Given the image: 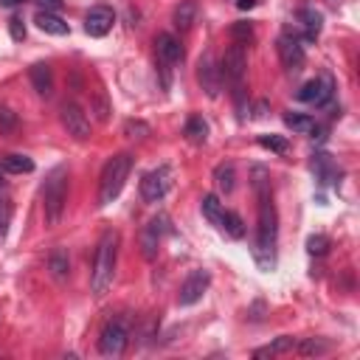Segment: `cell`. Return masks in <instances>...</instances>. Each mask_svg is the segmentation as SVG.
I'll list each match as a JSON object with an SVG mask.
<instances>
[{
	"mask_svg": "<svg viewBox=\"0 0 360 360\" xmlns=\"http://www.w3.org/2000/svg\"><path fill=\"white\" fill-rule=\"evenodd\" d=\"M259 202V225H256V264L262 270H273L276 267V239H278V217L273 208V197L267 200H256Z\"/></svg>",
	"mask_w": 360,
	"mask_h": 360,
	"instance_id": "6da1fadb",
	"label": "cell"
},
{
	"mask_svg": "<svg viewBox=\"0 0 360 360\" xmlns=\"http://www.w3.org/2000/svg\"><path fill=\"white\" fill-rule=\"evenodd\" d=\"M115 262H118V233L104 231L96 245L93 270H90V292L93 295H104L110 290L112 276H115Z\"/></svg>",
	"mask_w": 360,
	"mask_h": 360,
	"instance_id": "7a4b0ae2",
	"label": "cell"
},
{
	"mask_svg": "<svg viewBox=\"0 0 360 360\" xmlns=\"http://www.w3.org/2000/svg\"><path fill=\"white\" fill-rule=\"evenodd\" d=\"M129 172H132V155L129 152H118L112 155L104 169H101V177H98V205H110L127 186L129 180Z\"/></svg>",
	"mask_w": 360,
	"mask_h": 360,
	"instance_id": "3957f363",
	"label": "cell"
},
{
	"mask_svg": "<svg viewBox=\"0 0 360 360\" xmlns=\"http://www.w3.org/2000/svg\"><path fill=\"white\" fill-rule=\"evenodd\" d=\"M68 205V169L53 166L42 183V214L48 225H59Z\"/></svg>",
	"mask_w": 360,
	"mask_h": 360,
	"instance_id": "277c9868",
	"label": "cell"
},
{
	"mask_svg": "<svg viewBox=\"0 0 360 360\" xmlns=\"http://www.w3.org/2000/svg\"><path fill=\"white\" fill-rule=\"evenodd\" d=\"M127 343H129V329L121 318H112L104 323L101 335H98V352L104 357H121L127 352Z\"/></svg>",
	"mask_w": 360,
	"mask_h": 360,
	"instance_id": "5b68a950",
	"label": "cell"
},
{
	"mask_svg": "<svg viewBox=\"0 0 360 360\" xmlns=\"http://www.w3.org/2000/svg\"><path fill=\"white\" fill-rule=\"evenodd\" d=\"M245 70H248V51H245V45L233 42V45L225 51L222 62H219V76H222L231 87H245Z\"/></svg>",
	"mask_w": 360,
	"mask_h": 360,
	"instance_id": "8992f818",
	"label": "cell"
},
{
	"mask_svg": "<svg viewBox=\"0 0 360 360\" xmlns=\"http://www.w3.org/2000/svg\"><path fill=\"white\" fill-rule=\"evenodd\" d=\"M163 233H169V217H166V214L152 217V219L141 228V253H143L146 262H155V259H158Z\"/></svg>",
	"mask_w": 360,
	"mask_h": 360,
	"instance_id": "52a82bcc",
	"label": "cell"
},
{
	"mask_svg": "<svg viewBox=\"0 0 360 360\" xmlns=\"http://www.w3.org/2000/svg\"><path fill=\"white\" fill-rule=\"evenodd\" d=\"M169 188H172V169L169 166H158V169H152L141 177V197L146 202L163 200Z\"/></svg>",
	"mask_w": 360,
	"mask_h": 360,
	"instance_id": "ba28073f",
	"label": "cell"
},
{
	"mask_svg": "<svg viewBox=\"0 0 360 360\" xmlns=\"http://www.w3.org/2000/svg\"><path fill=\"white\" fill-rule=\"evenodd\" d=\"M59 121L68 129V135H73L76 141H87L90 138V118L84 115V110L73 101H65L59 107Z\"/></svg>",
	"mask_w": 360,
	"mask_h": 360,
	"instance_id": "9c48e42d",
	"label": "cell"
},
{
	"mask_svg": "<svg viewBox=\"0 0 360 360\" xmlns=\"http://www.w3.org/2000/svg\"><path fill=\"white\" fill-rule=\"evenodd\" d=\"M332 93H335V82H332V76H318V79H309V82L301 84V90H298V101L323 107V104L332 101Z\"/></svg>",
	"mask_w": 360,
	"mask_h": 360,
	"instance_id": "30bf717a",
	"label": "cell"
},
{
	"mask_svg": "<svg viewBox=\"0 0 360 360\" xmlns=\"http://www.w3.org/2000/svg\"><path fill=\"white\" fill-rule=\"evenodd\" d=\"M276 51H278V59L287 70H301L304 62H307V53H304V45L295 34H281L276 39Z\"/></svg>",
	"mask_w": 360,
	"mask_h": 360,
	"instance_id": "8fae6325",
	"label": "cell"
},
{
	"mask_svg": "<svg viewBox=\"0 0 360 360\" xmlns=\"http://www.w3.org/2000/svg\"><path fill=\"white\" fill-rule=\"evenodd\" d=\"M208 284H211V276H208L205 270H194V273H188V278L180 284L177 304H180V307H191V304H197V301L205 295Z\"/></svg>",
	"mask_w": 360,
	"mask_h": 360,
	"instance_id": "7c38bea8",
	"label": "cell"
},
{
	"mask_svg": "<svg viewBox=\"0 0 360 360\" xmlns=\"http://www.w3.org/2000/svg\"><path fill=\"white\" fill-rule=\"evenodd\" d=\"M112 22H115V14L110 6H93L84 14V31L90 37H107L112 31Z\"/></svg>",
	"mask_w": 360,
	"mask_h": 360,
	"instance_id": "4fadbf2b",
	"label": "cell"
},
{
	"mask_svg": "<svg viewBox=\"0 0 360 360\" xmlns=\"http://www.w3.org/2000/svg\"><path fill=\"white\" fill-rule=\"evenodd\" d=\"M155 48H158V59H160L163 65H177V62H183V45H180V39H177L174 34L160 31V34L155 37Z\"/></svg>",
	"mask_w": 360,
	"mask_h": 360,
	"instance_id": "5bb4252c",
	"label": "cell"
},
{
	"mask_svg": "<svg viewBox=\"0 0 360 360\" xmlns=\"http://www.w3.org/2000/svg\"><path fill=\"white\" fill-rule=\"evenodd\" d=\"M312 172H315V177H318L323 186H338L340 177H343L340 166H338L335 158L326 155V152H318V155L312 158Z\"/></svg>",
	"mask_w": 360,
	"mask_h": 360,
	"instance_id": "9a60e30c",
	"label": "cell"
},
{
	"mask_svg": "<svg viewBox=\"0 0 360 360\" xmlns=\"http://www.w3.org/2000/svg\"><path fill=\"white\" fill-rule=\"evenodd\" d=\"M197 79H200V84H202V90L211 96V98H217V93H219V68L214 65V59H211V53H205L202 59H200V65H197Z\"/></svg>",
	"mask_w": 360,
	"mask_h": 360,
	"instance_id": "2e32d148",
	"label": "cell"
},
{
	"mask_svg": "<svg viewBox=\"0 0 360 360\" xmlns=\"http://www.w3.org/2000/svg\"><path fill=\"white\" fill-rule=\"evenodd\" d=\"M34 22H37L39 31L53 34V37H65V34L70 31V25H68L56 11H48V8H39V11L34 14Z\"/></svg>",
	"mask_w": 360,
	"mask_h": 360,
	"instance_id": "e0dca14e",
	"label": "cell"
},
{
	"mask_svg": "<svg viewBox=\"0 0 360 360\" xmlns=\"http://www.w3.org/2000/svg\"><path fill=\"white\" fill-rule=\"evenodd\" d=\"M28 79H31V84H34V90L39 96H51V90H53V70H51V65H45V62L31 65L28 68Z\"/></svg>",
	"mask_w": 360,
	"mask_h": 360,
	"instance_id": "ac0fdd59",
	"label": "cell"
},
{
	"mask_svg": "<svg viewBox=\"0 0 360 360\" xmlns=\"http://www.w3.org/2000/svg\"><path fill=\"white\" fill-rule=\"evenodd\" d=\"M298 22H301V28H304V39H318V34H321V28H323V17H321V11H315L312 6H304V8H298Z\"/></svg>",
	"mask_w": 360,
	"mask_h": 360,
	"instance_id": "d6986e66",
	"label": "cell"
},
{
	"mask_svg": "<svg viewBox=\"0 0 360 360\" xmlns=\"http://www.w3.org/2000/svg\"><path fill=\"white\" fill-rule=\"evenodd\" d=\"M0 169L6 174H28L34 172V160L28 155H20V152H8L0 158Z\"/></svg>",
	"mask_w": 360,
	"mask_h": 360,
	"instance_id": "ffe728a7",
	"label": "cell"
},
{
	"mask_svg": "<svg viewBox=\"0 0 360 360\" xmlns=\"http://www.w3.org/2000/svg\"><path fill=\"white\" fill-rule=\"evenodd\" d=\"M295 349V338H290V335H281V338H276L273 343H267V346H259L256 352H253V357H278V354H287V352H292Z\"/></svg>",
	"mask_w": 360,
	"mask_h": 360,
	"instance_id": "44dd1931",
	"label": "cell"
},
{
	"mask_svg": "<svg viewBox=\"0 0 360 360\" xmlns=\"http://www.w3.org/2000/svg\"><path fill=\"white\" fill-rule=\"evenodd\" d=\"M174 28H180V31H188L191 25H194V20H197V3L194 0H180V6L174 8Z\"/></svg>",
	"mask_w": 360,
	"mask_h": 360,
	"instance_id": "7402d4cb",
	"label": "cell"
},
{
	"mask_svg": "<svg viewBox=\"0 0 360 360\" xmlns=\"http://www.w3.org/2000/svg\"><path fill=\"white\" fill-rule=\"evenodd\" d=\"M214 183H217L219 194H231L233 186H236V169H233V163H219L214 169Z\"/></svg>",
	"mask_w": 360,
	"mask_h": 360,
	"instance_id": "603a6c76",
	"label": "cell"
},
{
	"mask_svg": "<svg viewBox=\"0 0 360 360\" xmlns=\"http://www.w3.org/2000/svg\"><path fill=\"white\" fill-rule=\"evenodd\" d=\"M225 236H231V239H242L245 236V222H242V217L236 214V211H222V219H219V225H217Z\"/></svg>",
	"mask_w": 360,
	"mask_h": 360,
	"instance_id": "cb8c5ba5",
	"label": "cell"
},
{
	"mask_svg": "<svg viewBox=\"0 0 360 360\" xmlns=\"http://www.w3.org/2000/svg\"><path fill=\"white\" fill-rule=\"evenodd\" d=\"M250 186H253V194H256V200H267V197H273L270 194V174H267V169L264 166H253L250 169Z\"/></svg>",
	"mask_w": 360,
	"mask_h": 360,
	"instance_id": "d4e9b609",
	"label": "cell"
},
{
	"mask_svg": "<svg viewBox=\"0 0 360 360\" xmlns=\"http://www.w3.org/2000/svg\"><path fill=\"white\" fill-rule=\"evenodd\" d=\"M183 135H186L191 143H205V138H208V124L202 121V115H191V118L186 121V127H183Z\"/></svg>",
	"mask_w": 360,
	"mask_h": 360,
	"instance_id": "484cf974",
	"label": "cell"
},
{
	"mask_svg": "<svg viewBox=\"0 0 360 360\" xmlns=\"http://www.w3.org/2000/svg\"><path fill=\"white\" fill-rule=\"evenodd\" d=\"M48 270H51V276H53L56 281H62V278H68V270H70V262H68V253H65L62 248H56V250H51V256H48Z\"/></svg>",
	"mask_w": 360,
	"mask_h": 360,
	"instance_id": "4316f807",
	"label": "cell"
},
{
	"mask_svg": "<svg viewBox=\"0 0 360 360\" xmlns=\"http://www.w3.org/2000/svg\"><path fill=\"white\" fill-rule=\"evenodd\" d=\"M332 349V343L329 340H323V338H307V340H295V352L301 354V357H318V354H326Z\"/></svg>",
	"mask_w": 360,
	"mask_h": 360,
	"instance_id": "83f0119b",
	"label": "cell"
},
{
	"mask_svg": "<svg viewBox=\"0 0 360 360\" xmlns=\"http://www.w3.org/2000/svg\"><path fill=\"white\" fill-rule=\"evenodd\" d=\"M200 208H202V217L211 222V225H219V219H222V202H219V197L217 194H205L202 197V202H200Z\"/></svg>",
	"mask_w": 360,
	"mask_h": 360,
	"instance_id": "f1b7e54d",
	"label": "cell"
},
{
	"mask_svg": "<svg viewBox=\"0 0 360 360\" xmlns=\"http://www.w3.org/2000/svg\"><path fill=\"white\" fill-rule=\"evenodd\" d=\"M284 124H287L292 132H312V127H315V121H312L309 115H304V112H287V115H284Z\"/></svg>",
	"mask_w": 360,
	"mask_h": 360,
	"instance_id": "f546056e",
	"label": "cell"
},
{
	"mask_svg": "<svg viewBox=\"0 0 360 360\" xmlns=\"http://www.w3.org/2000/svg\"><path fill=\"white\" fill-rule=\"evenodd\" d=\"M259 146H262V149H270V152H276V155H284V152L290 149L287 138H281V135H259Z\"/></svg>",
	"mask_w": 360,
	"mask_h": 360,
	"instance_id": "4dcf8cb0",
	"label": "cell"
},
{
	"mask_svg": "<svg viewBox=\"0 0 360 360\" xmlns=\"http://www.w3.org/2000/svg\"><path fill=\"white\" fill-rule=\"evenodd\" d=\"M307 253L309 256H326L329 253V236H323V233L307 236Z\"/></svg>",
	"mask_w": 360,
	"mask_h": 360,
	"instance_id": "1f68e13d",
	"label": "cell"
},
{
	"mask_svg": "<svg viewBox=\"0 0 360 360\" xmlns=\"http://www.w3.org/2000/svg\"><path fill=\"white\" fill-rule=\"evenodd\" d=\"M11 214H14V205L11 200L0 197V242L8 236V225H11Z\"/></svg>",
	"mask_w": 360,
	"mask_h": 360,
	"instance_id": "d6a6232c",
	"label": "cell"
},
{
	"mask_svg": "<svg viewBox=\"0 0 360 360\" xmlns=\"http://www.w3.org/2000/svg\"><path fill=\"white\" fill-rule=\"evenodd\" d=\"M231 37H233V42L248 45V39H253V25H250V22H245V20H239V22H233V25H231Z\"/></svg>",
	"mask_w": 360,
	"mask_h": 360,
	"instance_id": "836d02e7",
	"label": "cell"
},
{
	"mask_svg": "<svg viewBox=\"0 0 360 360\" xmlns=\"http://www.w3.org/2000/svg\"><path fill=\"white\" fill-rule=\"evenodd\" d=\"M152 129H149V124H143V121H127L124 124V135H129V138H146Z\"/></svg>",
	"mask_w": 360,
	"mask_h": 360,
	"instance_id": "e575fe53",
	"label": "cell"
},
{
	"mask_svg": "<svg viewBox=\"0 0 360 360\" xmlns=\"http://www.w3.org/2000/svg\"><path fill=\"white\" fill-rule=\"evenodd\" d=\"M14 127H17V112L11 107L0 104V132H11Z\"/></svg>",
	"mask_w": 360,
	"mask_h": 360,
	"instance_id": "d590c367",
	"label": "cell"
},
{
	"mask_svg": "<svg viewBox=\"0 0 360 360\" xmlns=\"http://www.w3.org/2000/svg\"><path fill=\"white\" fill-rule=\"evenodd\" d=\"M8 34H11V39H25V22H22V17H8Z\"/></svg>",
	"mask_w": 360,
	"mask_h": 360,
	"instance_id": "8d00e7d4",
	"label": "cell"
},
{
	"mask_svg": "<svg viewBox=\"0 0 360 360\" xmlns=\"http://www.w3.org/2000/svg\"><path fill=\"white\" fill-rule=\"evenodd\" d=\"M93 112H96L98 121H107V118H110V104H107V96H104V93L96 96V101H93Z\"/></svg>",
	"mask_w": 360,
	"mask_h": 360,
	"instance_id": "74e56055",
	"label": "cell"
},
{
	"mask_svg": "<svg viewBox=\"0 0 360 360\" xmlns=\"http://www.w3.org/2000/svg\"><path fill=\"white\" fill-rule=\"evenodd\" d=\"M256 3H259V0H236V8H239V11H250Z\"/></svg>",
	"mask_w": 360,
	"mask_h": 360,
	"instance_id": "f35d334b",
	"label": "cell"
},
{
	"mask_svg": "<svg viewBox=\"0 0 360 360\" xmlns=\"http://www.w3.org/2000/svg\"><path fill=\"white\" fill-rule=\"evenodd\" d=\"M39 3H42V6H45L48 11H56V8L62 6V0H39Z\"/></svg>",
	"mask_w": 360,
	"mask_h": 360,
	"instance_id": "ab89813d",
	"label": "cell"
},
{
	"mask_svg": "<svg viewBox=\"0 0 360 360\" xmlns=\"http://www.w3.org/2000/svg\"><path fill=\"white\" fill-rule=\"evenodd\" d=\"M267 112V101H256V118H262Z\"/></svg>",
	"mask_w": 360,
	"mask_h": 360,
	"instance_id": "60d3db41",
	"label": "cell"
},
{
	"mask_svg": "<svg viewBox=\"0 0 360 360\" xmlns=\"http://www.w3.org/2000/svg\"><path fill=\"white\" fill-rule=\"evenodd\" d=\"M3 191H6V172L0 169V194H3Z\"/></svg>",
	"mask_w": 360,
	"mask_h": 360,
	"instance_id": "b9f144b4",
	"label": "cell"
},
{
	"mask_svg": "<svg viewBox=\"0 0 360 360\" xmlns=\"http://www.w3.org/2000/svg\"><path fill=\"white\" fill-rule=\"evenodd\" d=\"M17 3H22V0H0V6H17Z\"/></svg>",
	"mask_w": 360,
	"mask_h": 360,
	"instance_id": "7bdbcfd3",
	"label": "cell"
},
{
	"mask_svg": "<svg viewBox=\"0 0 360 360\" xmlns=\"http://www.w3.org/2000/svg\"><path fill=\"white\" fill-rule=\"evenodd\" d=\"M326 6H332V8H338V6H340V0H326Z\"/></svg>",
	"mask_w": 360,
	"mask_h": 360,
	"instance_id": "ee69618b",
	"label": "cell"
}]
</instances>
